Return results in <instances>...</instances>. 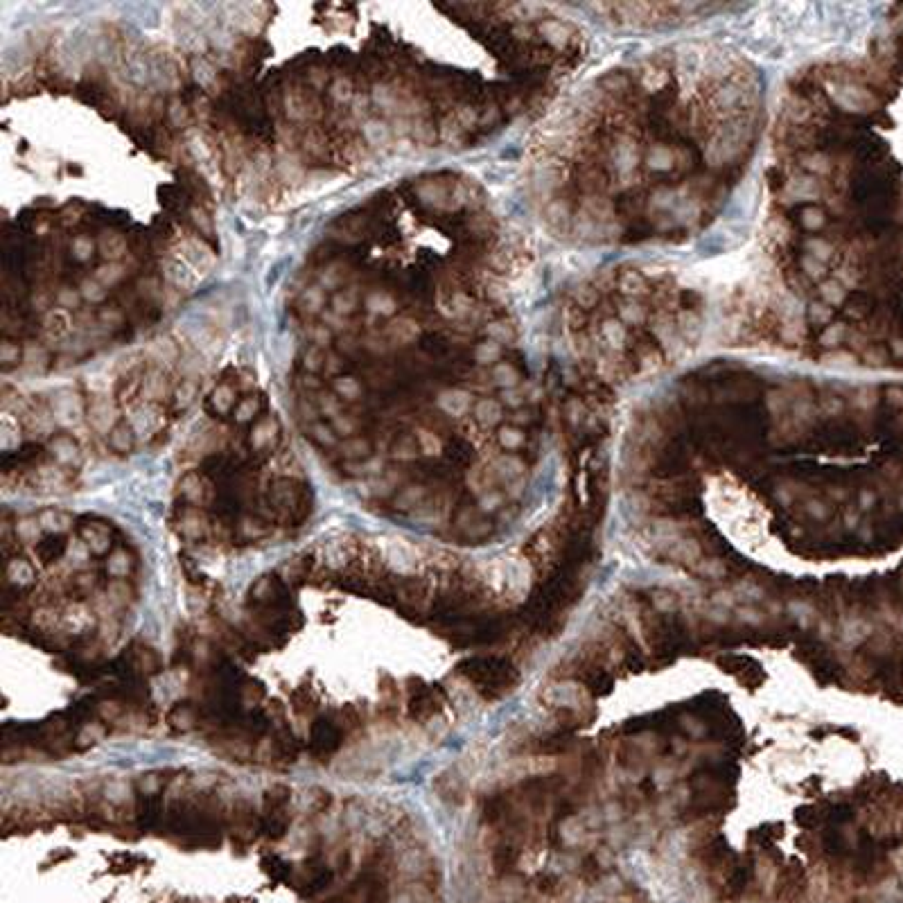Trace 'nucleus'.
I'll return each instance as SVG.
<instances>
[{
	"mask_svg": "<svg viewBox=\"0 0 903 903\" xmlns=\"http://www.w3.org/2000/svg\"><path fill=\"white\" fill-rule=\"evenodd\" d=\"M461 671L475 685L486 691H499V694L511 687L515 680L513 666L504 659H468L461 664Z\"/></svg>",
	"mask_w": 903,
	"mask_h": 903,
	"instance_id": "nucleus-1",
	"label": "nucleus"
},
{
	"mask_svg": "<svg viewBox=\"0 0 903 903\" xmlns=\"http://www.w3.org/2000/svg\"><path fill=\"white\" fill-rule=\"evenodd\" d=\"M269 502L276 508L287 515V520L294 517V520H303L307 513V502H305V486L296 484L292 479H276L269 488Z\"/></svg>",
	"mask_w": 903,
	"mask_h": 903,
	"instance_id": "nucleus-2",
	"label": "nucleus"
},
{
	"mask_svg": "<svg viewBox=\"0 0 903 903\" xmlns=\"http://www.w3.org/2000/svg\"><path fill=\"white\" fill-rule=\"evenodd\" d=\"M343 732L339 725H334L328 718H319L310 729V750L314 756L328 759L334 754L341 745Z\"/></svg>",
	"mask_w": 903,
	"mask_h": 903,
	"instance_id": "nucleus-3",
	"label": "nucleus"
},
{
	"mask_svg": "<svg viewBox=\"0 0 903 903\" xmlns=\"http://www.w3.org/2000/svg\"><path fill=\"white\" fill-rule=\"evenodd\" d=\"M278 438H281V425L274 416H264L260 420H255V425L248 434V445H251L253 452H269L274 449Z\"/></svg>",
	"mask_w": 903,
	"mask_h": 903,
	"instance_id": "nucleus-4",
	"label": "nucleus"
},
{
	"mask_svg": "<svg viewBox=\"0 0 903 903\" xmlns=\"http://www.w3.org/2000/svg\"><path fill=\"white\" fill-rule=\"evenodd\" d=\"M80 537H82V542H84L86 549H89L91 553H95V555H104V553H111L113 551L111 549V544H113L111 528L107 524H102V522L84 524L80 528Z\"/></svg>",
	"mask_w": 903,
	"mask_h": 903,
	"instance_id": "nucleus-5",
	"label": "nucleus"
},
{
	"mask_svg": "<svg viewBox=\"0 0 903 903\" xmlns=\"http://www.w3.org/2000/svg\"><path fill=\"white\" fill-rule=\"evenodd\" d=\"M50 452L54 461L64 468H77L82 463V449L77 440L68 434H57L50 438Z\"/></svg>",
	"mask_w": 903,
	"mask_h": 903,
	"instance_id": "nucleus-6",
	"label": "nucleus"
},
{
	"mask_svg": "<svg viewBox=\"0 0 903 903\" xmlns=\"http://www.w3.org/2000/svg\"><path fill=\"white\" fill-rule=\"evenodd\" d=\"M364 305V296L359 294L357 287H341L330 296V310L332 314L341 316V319H352V314Z\"/></svg>",
	"mask_w": 903,
	"mask_h": 903,
	"instance_id": "nucleus-7",
	"label": "nucleus"
},
{
	"mask_svg": "<svg viewBox=\"0 0 903 903\" xmlns=\"http://www.w3.org/2000/svg\"><path fill=\"white\" fill-rule=\"evenodd\" d=\"M418 323L411 321L409 316H398V319H391L382 330V337L387 339L391 345H405L411 343L418 337Z\"/></svg>",
	"mask_w": 903,
	"mask_h": 903,
	"instance_id": "nucleus-8",
	"label": "nucleus"
},
{
	"mask_svg": "<svg viewBox=\"0 0 903 903\" xmlns=\"http://www.w3.org/2000/svg\"><path fill=\"white\" fill-rule=\"evenodd\" d=\"M337 452L341 458H345V463H361V461H368L373 456V440L368 438V434L343 438L337 445Z\"/></svg>",
	"mask_w": 903,
	"mask_h": 903,
	"instance_id": "nucleus-9",
	"label": "nucleus"
},
{
	"mask_svg": "<svg viewBox=\"0 0 903 903\" xmlns=\"http://www.w3.org/2000/svg\"><path fill=\"white\" fill-rule=\"evenodd\" d=\"M330 389L337 393V396L348 407L357 405V402H366V387H364L361 380H357L355 375H339V378H334Z\"/></svg>",
	"mask_w": 903,
	"mask_h": 903,
	"instance_id": "nucleus-10",
	"label": "nucleus"
},
{
	"mask_svg": "<svg viewBox=\"0 0 903 903\" xmlns=\"http://www.w3.org/2000/svg\"><path fill=\"white\" fill-rule=\"evenodd\" d=\"M237 387L230 382H222L217 384V389L210 396V409L215 411L217 416H230L237 407Z\"/></svg>",
	"mask_w": 903,
	"mask_h": 903,
	"instance_id": "nucleus-11",
	"label": "nucleus"
},
{
	"mask_svg": "<svg viewBox=\"0 0 903 903\" xmlns=\"http://www.w3.org/2000/svg\"><path fill=\"white\" fill-rule=\"evenodd\" d=\"M98 251L102 253V258L107 262H120L122 258L127 255L129 246H127L124 235L115 233V230H107V233H102L98 239Z\"/></svg>",
	"mask_w": 903,
	"mask_h": 903,
	"instance_id": "nucleus-12",
	"label": "nucleus"
},
{
	"mask_svg": "<svg viewBox=\"0 0 903 903\" xmlns=\"http://www.w3.org/2000/svg\"><path fill=\"white\" fill-rule=\"evenodd\" d=\"M36 560L41 565H54L66 553V537L64 535H45L41 542L34 544Z\"/></svg>",
	"mask_w": 903,
	"mask_h": 903,
	"instance_id": "nucleus-13",
	"label": "nucleus"
},
{
	"mask_svg": "<svg viewBox=\"0 0 903 903\" xmlns=\"http://www.w3.org/2000/svg\"><path fill=\"white\" fill-rule=\"evenodd\" d=\"M7 583L14 588H32L36 583V569L30 560L14 558L7 562Z\"/></svg>",
	"mask_w": 903,
	"mask_h": 903,
	"instance_id": "nucleus-14",
	"label": "nucleus"
},
{
	"mask_svg": "<svg viewBox=\"0 0 903 903\" xmlns=\"http://www.w3.org/2000/svg\"><path fill=\"white\" fill-rule=\"evenodd\" d=\"M38 524H41V528L47 535H66L73 528V517L64 511L47 508V511L38 515Z\"/></svg>",
	"mask_w": 903,
	"mask_h": 903,
	"instance_id": "nucleus-15",
	"label": "nucleus"
},
{
	"mask_svg": "<svg viewBox=\"0 0 903 903\" xmlns=\"http://www.w3.org/2000/svg\"><path fill=\"white\" fill-rule=\"evenodd\" d=\"M107 443L113 452H118V454H129V452L133 449V443H136V431H133V427L127 425V422H118V425L109 431Z\"/></svg>",
	"mask_w": 903,
	"mask_h": 903,
	"instance_id": "nucleus-16",
	"label": "nucleus"
},
{
	"mask_svg": "<svg viewBox=\"0 0 903 903\" xmlns=\"http://www.w3.org/2000/svg\"><path fill=\"white\" fill-rule=\"evenodd\" d=\"M364 307L373 316H393L398 312V303L389 292H371L368 296H364Z\"/></svg>",
	"mask_w": 903,
	"mask_h": 903,
	"instance_id": "nucleus-17",
	"label": "nucleus"
},
{
	"mask_svg": "<svg viewBox=\"0 0 903 903\" xmlns=\"http://www.w3.org/2000/svg\"><path fill=\"white\" fill-rule=\"evenodd\" d=\"M305 434L310 436L316 445H321L325 449H337V445L341 443L337 431L332 429L330 422H321V420L310 422V425L305 427Z\"/></svg>",
	"mask_w": 903,
	"mask_h": 903,
	"instance_id": "nucleus-18",
	"label": "nucleus"
},
{
	"mask_svg": "<svg viewBox=\"0 0 903 903\" xmlns=\"http://www.w3.org/2000/svg\"><path fill=\"white\" fill-rule=\"evenodd\" d=\"M325 303H328V294H325V290H323L321 285L305 287V290L301 292V296H299V305H301V310L305 314H319L323 307H325Z\"/></svg>",
	"mask_w": 903,
	"mask_h": 903,
	"instance_id": "nucleus-19",
	"label": "nucleus"
},
{
	"mask_svg": "<svg viewBox=\"0 0 903 903\" xmlns=\"http://www.w3.org/2000/svg\"><path fill=\"white\" fill-rule=\"evenodd\" d=\"M391 454L398 461H414L420 454L418 436L416 434H398L391 443Z\"/></svg>",
	"mask_w": 903,
	"mask_h": 903,
	"instance_id": "nucleus-20",
	"label": "nucleus"
},
{
	"mask_svg": "<svg viewBox=\"0 0 903 903\" xmlns=\"http://www.w3.org/2000/svg\"><path fill=\"white\" fill-rule=\"evenodd\" d=\"M325 357H328V350L321 348V345L310 343L307 348L301 350V368L303 373H310V375H316V373H323L325 368Z\"/></svg>",
	"mask_w": 903,
	"mask_h": 903,
	"instance_id": "nucleus-21",
	"label": "nucleus"
},
{
	"mask_svg": "<svg viewBox=\"0 0 903 903\" xmlns=\"http://www.w3.org/2000/svg\"><path fill=\"white\" fill-rule=\"evenodd\" d=\"M436 709H438V700L434 698V691H431V689L416 691V694L411 696V700H409V714L414 716V718L429 716L431 712H436Z\"/></svg>",
	"mask_w": 903,
	"mask_h": 903,
	"instance_id": "nucleus-22",
	"label": "nucleus"
},
{
	"mask_svg": "<svg viewBox=\"0 0 903 903\" xmlns=\"http://www.w3.org/2000/svg\"><path fill=\"white\" fill-rule=\"evenodd\" d=\"M181 497L190 504H201L206 497V482L199 475H186L179 484Z\"/></svg>",
	"mask_w": 903,
	"mask_h": 903,
	"instance_id": "nucleus-23",
	"label": "nucleus"
},
{
	"mask_svg": "<svg viewBox=\"0 0 903 903\" xmlns=\"http://www.w3.org/2000/svg\"><path fill=\"white\" fill-rule=\"evenodd\" d=\"M133 569V558L129 555L127 549H113L107 558V572L113 576V579H124L129 576Z\"/></svg>",
	"mask_w": 903,
	"mask_h": 903,
	"instance_id": "nucleus-24",
	"label": "nucleus"
},
{
	"mask_svg": "<svg viewBox=\"0 0 903 903\" xmlns=\"http://www.w3.org/2000/svg\"><path fill=\"white\" fill-rule=\"evenodd\" d=\"M113 409H111V405L107 400H100V402H95V405L89 409V420L93 422V427L95 429H100V431H109L118 425V422H113Z\"/></svg>",
	"mask_w": 903,
	"mask_h": 903,
	"instance_id": "nucleus-25",
	"label": "nucleus"
},
{
	"mask_svg": "<svg viewBox=\"0 0 903 903\" xmlns=\"http://www.w3.org/2000/svg\"><path fill=\"white\" fill-rule=\"evenodd\" d=\"M422 497H425V488L422 486H407L393 497V508L396 511H411V508H416L422 502Z\"/></svg>",
	"mask_w": 903,
	"mask_h": 903,
	"instance_id": "nucleus-26",
	"label": "nucleus"
},
{
	"mask_svg": "<svg viewBox=\"0 0 903 903\" xmlns=\"http://www.w3.org/2000/svg\"><path fill=\"white\" fill-rule=\"evenodd\" d=\"M127 276V269H124V264H120V262H107V264H102V267H98L95 269V281H98L102 287H113V285H118L122 278Z\"/></svg>",
	"mask_w": 903,
	"mask_h": 903,
	"instance_id": "nucleus-27",
	"label": "nucleus"
},
{
	"mask_svg": "<svg viewBox=\"0 0 903 903\" xmlns=\"http://www.w3.org/2000/svg\"><path fill=\"white\" fill-rule=\"evenodd\" d=\"M41 524H38V517H23V520L16 522V540H21L25 544H38L41 542Z\"/></svg>",
	"mask_w": 903,
	"mask_h": 903,
	"instance_id": "nucleus-28",
	"label": "nucleus"
},
{
	"mask_svg": "<svg viewBox=\"0 0 903 903\" xmlns=\"http://www.w3.org/2000/svg\"><path fill=\"white\" fill-rule=\"evenodd\" d=\"M260 409H262V400L260 398L244 396V398H239L237 407L233 411V416H235L237 422H248V420H253L258 414H260Z\"/></svg>",
	"mask_w": 903,
	"mask_h": 903,
	"instance_id": "nucleus-29",
	"label": "nucleus"
},
{
	"mask_svg": "<svg viewBox=\"0 0 903 903\" xmlns=\"http://www.w3.org/2000/svg\"><path fill=\"white\" fill-rule=\"evenodd\" d=\"M0 359H3L5 371H12L14 366H18V364L23 361V350H21V345H18V341L5 337L3 348H0Z\"/></svg>",
	"mask_w": 903,
	"mask_h": 903,
	"instance_id": "nucleus-30",
	"label": "nucleus"
},
{
	"mask_svg": "<svg viewBox=\"0 0 903 903\" xmlns=\"http://www.w3.org/2000/svg\"><path fill=\"white\" fill-rule=\"evenodd\" d=\"M328 95L334 100V102H348L352 95H355V84H352V80L348 75L345 77H337V80L332 82V86H330V91H328Z\"/></svg>",
	"mask_w": 903,
	"mask_h": 903,
	"instance_id": "nucleus-31",
	"label": "nucleus"
},
{
	"mask_svg": "<svg viewBox=\"0 0 903 903\" xmlns=\"http://www.w3.org/2000/svg\"><path fill=\"white\" fill-rule=\"evenodd\" d=\"M70 251H73V258H75V260L86 262V260H89V258L93 255V251H95V242H93V237H91V235H86V233L75 235V237H73V244H70Z\"/></svg>",
	"mask_w": 903,
	"mask_h": 903,
	"instance_id": "nucleus-32",
	"label": "nucleus"
},
{
	"mask_svg": "<svg viewBox=\"0 0 903 903\" xmlns=\"http://www.w3.org/2000/svg\"><path fill=\"white\" fill-rule=\"evenodd\" d=\"M170 723L179 729H190L197 723V712L190 705H179V707H174V712L170 714Z\"/></svg>",
	"mask_w": 903,
	"mask_h": 903,
	"instance_id": "nucleus-33",
	"label": "nucleus"
},
{
	"mask_svg": "<svg viewBox=\"0 0 903 903\" xmlns=\"http://www.w3.org/2000/svg\"><path fill=\"white\" fill-rule=\"evenodd\" d=\"M330 883H332V870L325 867V865H314L310 876H307V888H310L312 892L325 890Z\"/></svg>",
	"mask_w": 903,
	"mask_h": 903,
	"instance_id": "nucleus-34",
	"label": "nucleus"
},
{
	"mask_svg": "<svg viewBox=\"0 0 903 903\" xmlns=\"http://www.w3.org/2000/svg\"><path fill=\"white\" fill-rule=\"evenodd\" d=\"M80 294H82V299H84V301L102 303V301L109 296V290H107V287H102V285L93 278V281H86V283L82 285V292H80Z\"/></svg>",
	"mask_w": 903,
	"mask_h": 903,
	"instance_id": "nucleus-35",
	"label": "nucleus"
},
{
	"mask_svg": "<svg viewBox=\"0 0 903 903\" xmlns=\"http://www.w3.org/2000/svg\"><path fill=\"white\" fill-rule=\"evenodd\" d=\"M204 528H206V522L201 520L199 513H186L184 520H181V531L190 537H199L204 533Z\"/></svg>",
	"mask_w": 903,
	"mask_h": 903,
	"instance_id": "nucleus-36",
	"label": "nucleus"
},
{
	"mask_svg": "<svg viewBox=\"0 0 903 903\" xmlns=\"http://www.w3.org/2000/svg\"><path fill=\"white\" fill-rule=\"evenodd\" d=\"M195 396H197V384L195 382H190V380H181V384H179V389L174 391V400H177V407H188L192 400H195Z\"/></svg>",
	"mask_w": 903,
	"mask_h": 903,
	"instance_id": "nucleus-37",
	"label": "nucleus"
},
{
	"mask_svg": "<svg viewBox=\"0 0 903 903\" xmlns=\"http://www.w3.org/2000/svg\"><path fill=\"white\" fill-rule=\"evenodd\" d=\"M264 870H267V874H271L274 879H285V876H290V865H287L285 860H281L278 856H269V858H264Z\"/></svg>",
	"mask_w": 903,
	"mask_h": 903,
	"instance_id": "nucleus-38",
	"label": "nucleus"
},
{
	"mask_svg": "<svg viewBox=\"0 0 903 903\" xmlns=\"http://www.w3.org/2000/svg\"><path fill=\"white\" fill-rule=\"evenodd\" d=\"M82 303V294H77L73 287H61V290H57V305L59 307H77Z\"/></svg>",
	"mask_w": 903,
	"mask_h": 903,
	"instance_id": "nucleus-39",
	"label": "nucleus"
},
{
	"mask_svg": "<svg viewBox=\"0 0 903 903\" xmlns=\"http://www.w3.org/2000/svg\"><path fill=\"white\" fill-rule=\"evenodd\" d=\"M98 319L102 323H109L111 328H120V325L124 323V314L118 305H111V307H104V310L98 314Z\"/></svg>",
	"mask_w": 903,
	"mask_h": 903,
	"instance_id": "nucleus-40",
	"label": "nucleus"
},
{
	"mask_svg": "<svg viewBox=\"0 0 903 903\" xmlns=\"http://www.w3.org/2000/svg\"><path fill=\"white\" fill-rule=\"evenodd\" d=\"M239 528H242V533L248 535V537H260V535L267 533V528L260 522H255V520H244L242 524H239Z\"/></svg>",
	"mask_w": 903,
	"mask_h": 903,
	"instance_id": "nucleus-41",
	"label": "nucleus"
}]
</instances>
